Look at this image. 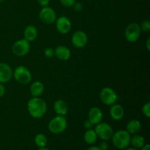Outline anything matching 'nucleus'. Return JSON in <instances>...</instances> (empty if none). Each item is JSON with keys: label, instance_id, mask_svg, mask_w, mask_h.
I'll list each match as a JSON object with an SVG mask.
<instances>
[{"label": "nucleus", "instance_id": "1", "mask_svg": "<svg viewBox=\"0 0 150 150\" xmlns=\"http://www.w3.org/2000/svg\"><path fill=\"white\" fill-rule=\"evenodd\" d=\"M47 104L44 100L39 98H31L27 103V110L31 117L35 119H40L47 112Z\"/></svg>", "mask_w": 150, "mask_h": 150}, {"label": "nucleus", "instance_id": "2", "mask_svg": "<svg viewBox=\"0 0 150 150\" xmlns=\"http://www.w3.org/2000/svg\"><path fill=\"white\" fill-rule=\"evenodd\" d=\"M130 134L126 130H120L114 132L111 141L112 144L117 149H126L130 144Z\"/></svg>", "mask_w": 150, "mask_h": 150}, {"label": "nucleus", "instance_id": "3", "mask_svg": "<svg viewBox=\"0 0 150 150\" xmlns=\"http://www.w3.org/2000/svg\"><path fill=\"white\" fill-rule=\"evenodd\" d=\"M67 122L64 116L57 115L50 120L48 128L51 133L54 134H60L66 130Z\"/></svg>", "mask_w": 150, "mask_h": 150}, {"label": "nucleus", "instance_id": "4", "mask_svg": "<svg viewBox=\"0 0 150 150\" xmlns=\"http://www.w3.org/2000/svg\"><path fill=\"white\" fill-rule=\"evenodd\" d=\"M13 77H14L16 81L23 85L30 83L32 79L30 70L27 67L23 65L18 66L13 70Z\"/></svg>", "mask_w": 150, "mask_h": 150}, {"label": "nucleus", "instance_id": "5", "mask_svg": "<svg viewBox=\"0 0 150 150\" xmlns=\"http://www.w3.org/2000/svg\"><path fill=\"white\" fill-rule=\"evenodd\" d=\"M100 98L101 102L105 105L111 106L113 104L116 103L118 100V95L117 92L111 87H104L101 89L100 92Z\"/></svg>", "mask_w": 150, "mask_h": 150}, {"label": "nucleus", "instance_id": "6", "mask_svg": "<svg viewBox=\"0 0 150 150\" xmlns=\"http://www.w3.org/2000/svg\"><path fill=\"white\" fill-rule=\"evenodd\" d=\"M95 131L98 138L103 141H109L114 134V130L109 124L105 122H100L96 125Z\"/></svg>", "mask_w": 150, "mask_h": 150}, {"label": "nucleus", "instance_id": "7", "mask_svg": "<svg viewBox=\"0 0 150 150\" xmlns=\"http://www.w3.org/2000/svg\"><path fill=\"white\" fill-rule=\"evenodd\" d=\"M30 51V42L26 39H20L16 41L12 46V51L16 56L22 57L26 56Z\"/></svg>", "mask_w": 150, "mask_h": 150}, {"label": "nucleus", "instance_id": "8", "mask_svg": "<svg viewBox=\"0 0 150 150\" xmlns=\"http://www.w3.org/2000/svg\"><path fill=\"white\" fill-rule=\"evenodd\" d=\"M142 29L140 25L137 23H131L126 27L125 30V38L130 42H135L139 40Z\"/></svg>", "mask_w": 150, "mask_h": 150}, {"label": "nucleus", "instance_id": "9", "mask_svg": "<svg viewBox=\"0 0 150 150\" xmlns=\"http://www.w3.org/2000/svg\"><path fill=\"white\" fill-rule=\"evenodd\" d=\"M39 17L41 21L45 24H52L57 20V13L51 7H43L40 11Z\"/></svg>", "mask_w": 150, "mask_h": 150}, {"label": "nucleus", "instance_id": "10", "mask_svg": "<svg viewBox=\"0 0 150 150\" xmlns=\"http://www.w3.org/2000/svg\"><path fill=\"white\" fill-rule=\"evenodd\" d=\"M71 42L74 47L82 48L86 45L88 42V36L83 31H76L71 37Z\"/></svg>", "mask_w": 150, "mask_h": 150}, {"label": "nucleus", "instance_id": "11", "mask_svg": "<svg viewBox=\"0 0 150 150\" xmlns=\"http://www.w3.org/2000/svg\"><path fill=\"white\" fill-rule=\"evenodd\" d=\"M56 28L59 33L66 35L71 30L72 23L70 19L66 16H60L56 20Z\"/></svg>", "mask_w": 150, "mask_h": 150}, {"label": "nucleus", "instance_id": "12", "mask_svg": "<svg viewBox=\"0 0 150 150\" xmlns=\"http://www.w3.org/2000/svg\"><path fill=\"white\" fill-rule=\"evenodd\" d=\"M13 70L8 64L0 62V83H6L13 78Z\"/></svg>", "mask_w": 150, "mask_h": 150}, {"label": "nucleus", "instance_id": "13", "mask_svg": "<svg viewBox=\"0 0 150 150\" xmlns=\"http://www.w3.org/2000/svg\"><path fill=\"white\" fill-rule=\"evenodd\" d=\"M103 117L102 111L98 107H93L90 108L88 113V120L92 123V125H98V123L101 122Z\"/></svg>", "mask_w": 150, "mask_h": 150}, {"label": "nucleus", "instance_id": "14", "mask_svg": "<svg viewBox=\"0 0 150 150\" xmlns=\"http://www.w3.org/2000/svg\"><path fill=\"white\" fill-rule=\"evenodd\" d=\"M109 114L112 120H115V121H119L124 117L125 109L122 105L116 103L111 105Z\"/></svg>", "mask_w": 150, "mask_h": 150}, {"label": "nucleus", "instance_id": "15", "mask_svg": "<svg viewBox=\"0 0 150 150\" xmlns=\"http://www.w3.org/2000/svg\"><path fill=\"white\" fill-rule=\"evenodd\" d=\"M55 56L60 60L67 61L71 57V51L68 47L59 45L54 49Z\"/></svg>", "mask_w": 150, "mask_h": 150}, {"label": "nucleus", "instance_id": "16", "mask_svg": "<svg viewBox=\"0 0 150 150\" xmlns=\"http://www.w3.org/2000/svg\"><path fill=\"white\" fill-rule=\"evenodd\" d=\"M45 90V86L40 81H35L30 85L29 91L33 98H39L43 94Z\"/></svg>", "mask_w": 150, "mask_h": 150}, {"label": "nucleus", "instance_id": "17", "mask_svg": "<svg viewBox=\"0 0 150 150\" xmlns=\"http://www.w3.org/2000/svg\"><path fill=\"white\" fill-rule=\"evenodd\" d=\"M54 110L57 115L65 116L69 111L68 104L63 100H57L54 103Z\"/></svg>", "mask_w": 150, "mask_h": 150}, {"label": "nucleus", "instance_id": "18", "mask_svg": "<svg viewBox=\"0 0 150 150\" xmlns=\"http://www.w3.org/2000/svg\"><path fill=\"white\" fill-rule=\"evenodd\" d=\"M38 35V31L37 28L33 25H29L26 26L23 31V36L24 39L29 41V42L35 40Z\"/></svg>", "mask_w": 150, "mask_h": 150}, {"label": "nucleus", "instance_id": "19", "mask_svg": "<svg viewBox=\"0 0 150 150\" xmlns=\"http://www.w3.org/2000/svg\"><path fill=\"white\" fill-rule=\"evenodd\" d=\"M142 123L138 120H132L128 122L126 126V130L130 135L137 134L142 130Z\"/></svg>", "mask_w": 150, "mask_h": 150}, {"label": "nucleus", "instance_id": "20", "mask_svg": "<svg viewBox=\"0 0 150 150\" xmlns=\"http://www.w3.org/2000/svg\"><path fill=\"white\" fill-rule=\"evenodd\" d=\"M98 136L93 129H89L86 130L83 136V140L88 144H94L98 140Z\"/></svg>", "mask_w": 150, "mask_h": 150}, {"label": "nucleus", "instance_id": "21", "mask_svg": "<svg viewBox=\"0 0 150 150\" xmlns=\"http://www.w3.org/2000/svg\"><path fill=\"white\" fill-rule=\"evenodd\" d=\"M130 144L135 149H141L145 144L144 138L141 135L135 134L133 137L130 138Z\"/></svg>", "mask_w": 150, "mask_h": 150}, {"label": "nucleus", "instance_id": "22", "mask_svg": "<svg viewBox=\"0 0 150 150\" xmlns=\"http://www.w3.org/2000/svg\"><path fill=\"white\" fill-rule=\"evenodd\" d=\"M35 144L39 148L45 147L47 145L48 139H47V137L44 134H42V133H38V134H37L35 136Z\"/></svg>", "mask_w": 150, "mask_h": 150}, {"label": "nucleus", "instance_id": "23", "mask_svg": "<svg viewBox=\"0 0 150 150\" xmlns=\"http://www.w3.org/2000/svg\"><path fill=\"white\" fill-rule=\"evenodd\" d=\"M142 113L147 118L150 117V103L147 102L142 107Z\"/></svg>", "mask_w": 150, "mask_h": 150}, {"label": "nucleus", "instance_id": "24", "mask_svg": "<svg viewBox=\"0 0 150 150\" xmlns=\"http://www.w3.org/2000/svg\"><path fill=\"white\" fill-rule=\"evenodd\" d=\"M44 55L47 58H53L55 56L54 49H53L52 48H46L44 50Z\"/></svg>", "mask_w": 150, "mask_h": 150}, {"label": "nucleus", "instance_id": "25", "mask_svg": "<svg viewBox=\"0 0 150 150\" xmlns=\"http://www.w3.org/2000/svg\"><path fill=\"white\" fill-rule=\"evenodd\" d=\"M142 31L144 32H149L150 30V21L149 20H144L142 21V24L140 25Z\"/></svg>", "mask_w": 150, "mask_h": 150}, {"label": "nucleus", "instance_id": "26", "mask_svg": "<svg viewBox=\"0 0 150 150\" xmlns=\"http://www.w3.org/2000/svg\"><path fill=\"white\" fill-rule=\"evenodd\" d=\"M60 3L62 6L65 7H72L74 3L76 2V0H59Z\"/></svg>", "mask_w": 150, "mask_h": 150}, {"label": "nucleus", "instance_id": "27", "mask_svg": "<svg viewBox=\"0 0 150 150\" xmlns=\"http://www.w3.org/2000/svg\"><path fill=\"white\" fill-rule=\"evenodd\" d=\"M73 9H74L76 11L79 12V11H81V10L83 9V6H82V4L81 3H79V2H75L74 4L73 5Z\"/></svg>", "mask_w": 150, "mask_h": 150}, {"label": "nucleus", "instance_id": "28", "mask_svg": "<svg viewBox=\"0 0 150 150\" xmlns=\"http://www.w3.org/2000/svg\"><path fill=\"white\" fill-rule=\"evenodd\" d=\"M100 149L101 150H107L108 148V144L107 142V141H103L100 144L99 146Z\"/></svg>", "mask_w": 150, "mask_h": 150}, {"label": "nucleus", "instance_id": "29", "mask_svg": "<svg viewBox=\"0 0 150 150\" xmlns=\"http://www.w3.org/2000/svg\"><path fill=\"white\" fill-rule=\"evenodd\" d=\"M38 4L41 6V7H47L48 6L50 3V0H37Z\"/></svg>", "mask_w": 150, "mask_h": 150}, {"label": "nucleus", "instance_id": "30", "mask_svg": "<svg viewBox=\"0 0 150 150\" xmlns=\"http://www.w3.org/2000/svg\"><path fill=\"white\" fill-rule=\"evenodd\" d=\"M5 92H6V89L4 83H0V98H2V97L5 95Z\"/></svg>", "mask_w": 150, "mask_h": 150}, {"label": "nucleus", "instance_id": "31", "mask_svg": "<svg viewBox=\"0 0 150 150\" xmlns=\"http://www.w3.org/2000/svg\"><path fill=\"white\" fill-rule=\"evenodd\" d=\"M93 126V125L92 124V123L90 122L89 121V120H85L84 122H83V127H84V128L87 129V130H89V129H91L92 128V127Z\"/></svg>", "mask_w": 150, "mask_h": 150}, {"label": "nucleus", "instance_id": "32", "mask_svg": "<svg viewBox=\"0 0 150 150\" xmlns=\"http://www.w3.org/2000/svg\"><path fill=\"white\" fill-rule=\"evenodd\" d=\"M146 49H147V51H149L150 50V38H149L147 39V40H146Z\"/></svg>", "mask_w": 150, "mask_h": 150}, {"label": "nucleus", "instance_id": "33", "mask_svg": "<svg viewBox=\"0 0 150 150\" xmlns=\"http://www.w3.org/2000/svg\"><path fill=\"white\" fill-rule=\"evenodd\" d=\"M87 150H101L100 149L99 146H92L90 147H89L87 149Z\"/></svg>", "mask_w": 150, "mask_h": 150}, {"label": "nucleus", "instance_id": "34", "mask_svg": "<svg viewBox=\"0 0 150 150\" xmlns=\"http://www.w3.org/2000/svg\"><path fill=\"white\" fill-rule=\"evenodd\" d=\"M142 150H150V146L149 144H144V146H143L142 148H141Z\"/></svg>", "mask_w": 150, "mask_h": 150}, {"label": "nucleus", "instance_id": "35", "mask_svg": "<svg viewBox=\"0 0 150 150\" xmlns=\"http://www.w3.org/2000/svg\"><path fill=\"white\" fill-rule=\"evenodd\" d=\"M38 150H49V149H47V148H45V147H40V148H39V149H38Z\"/></svg>", "mask_w": 150, "mask_h": 150}, {"label": "nucleus", "instance_id": "36", "mask_svg": "<svg viewBox=\"0 0 150 150\" xmlns=\"http://www.w3.org/2000/svg\"><path fill=\"white\" fill-rule=\"evenodd\" d=\"M125 150H136V149H135V148H127V149Z\"/></svg>", "mask_w": 150, "mask_h": 150}, {"label": "nucleus", "instance_id": "37", "mask_svg": "<svg viewBox=\"0 0 150 150\" xmlns=\"http://www.w3.org/2000/svg\"><path fill=\"white\" fill-rule=\"evenodd\" d=\"M5 1V0H0V2H2V1Z\"/></svg>", "mask_w": 150, "mask_h": 150}]
</instances>
